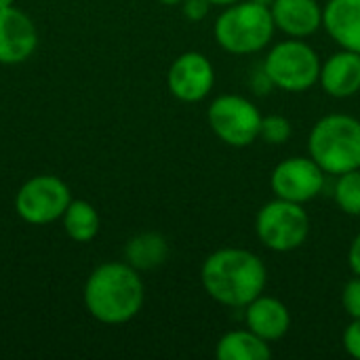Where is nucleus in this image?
Returning <instances> with one entry per match:
<instances>
[{
    "mask_svg": "<svg viewBox=\"0 0 360 360\" xmlns=\"http://www.w3.org/2000/svg\"><path fill=\"white\" fill-rule=\"evenodd\" d=\"M200 283L211 300L228 308H245L259 297L268 283L264 262L236 247L211 253L200 268Z\"/></svg>",
    "mask_w": 360,
    "mask_h": 360,
    "instance_id": "f257e3e1",
    "label": "nucleus"
},
{
    "mask_svg": "<svg viewBox=\"0 0 360 360\" xmlns=\"http://www.w3.org/2000/svg\"><path fill=\"white\" fill-rule=\"evenodd\" d=\"M146 289L139 272L127 262L97 266L84 285V306L103 325H124L143 306Z\"/></svg>",
    "mask_w": 360,
    "mask_h": 360,
    "instance_id": "f03ea898",
    "label": "nucleus"
},
{
    "mask_svg": "<svg viewBox=\"0 0 360 360\" xmlns=\"http://www.w3.org/2000/svg\"><path fill=\"white\" fill-rule=\"evenodd\" d=\"M308 150L327 175L360 169V120L350 114L323 116L310 131Z\"/></svg>",
    "mask_w": 360,
    "mask_h": 360,
    "instance_id": "7ed1b4c3",
    "label": "nucleus"
},
{
    "mask_svg": "<svg viewBox=\"0 0 360 360\" xmlns=\"http://www.w3.org/2000/svg\"><path fill=\"white\" fill-rule=\"evenodd\" d=\"M270 6L253 0H238L221 11L213 34L217 44L232 55H251L270 44L274 36Z\"/></svg>",
    "mask_w": 360,
    "mask_h": 360,
    "instance_id": "20e7f679",
    "label": "nucleus"
},
{
    "mask_svg": "<svg viewBox=\"0 0 360 360\" xmlns=\"http://www.w3.org/2000/svg\"><path fill=\"white\" fill-rule=\"evenodd\" d=\"M264 72L276 89L287 93H304L319 82V53L300 38L278 42L264 61Z\"/></svg>",
    "mask_w": 360,
    "mask_h": 360,
    "instance_id": "39448f33",
    "label": "nucleus"
},
{
    "mask_svg": "<svg viewBox=\"0 0 360 360\" xmlns=\"http://www.w3.org/2000/svg\"><path fill=\"white\" fill-rule=\"evenodd\" d=\"M255 232L264 247L276 253H289L300 249L308 240L310 217L300 202L274 198L259 209Z\"/></svg>",
    "mask_w": 360,
    "mask_h": 360,
    "instance_id": "423d86ee",
    "label": "nucleus"
},
{
    "mask_svg": "<svg viewBox=\"0 0 360 360\" xmlns=\"http://www.w3.org/2000/svg\"><path fill=\"white\" fill-rule=\"evenodd\" d=\"M262 118L257 105L243 95H219L207 112L215 137L232 148H247L259 139Z\"/></svg>",
    "mask_w": 360,
    "mask_h": 360,
    "instance_id": "0eeeda50",
    "label": "nucleus"
},
{
    "mask_svg": "<svg viewBox=\"0 0 360 360\" xmlns=\"http://www.w3.org/2000/svg\"><path fill=\"white\" fill-rule=\"evenodd\" d=\"M70 202L72 192L57 175H36L15 194L17 215L32 226H46L61 219Z\"/></svg>",
    "mask_w": 360,
    "mask_h": 360,
    "instance_id": "6e6552de",
    "label": "nucleus"
},
{
    "mask_svg": "<svg viewBox=\"0 0 360 360\" xmlns=\"http://www.w3.org/2000/svg\"><path fill=\"white\" fill-rule=\"evenodd\" d=\"M325 175L327 173L316 165L314 158L293 156L276 165L270 175V188L276 198L304 205L323 192Z\"/></svg>",
    "mask_w": 360,
    "mask_h": 360,
    "instance_id": "1a4fd4ad",
    "label": "nucleus"
},
{
    "mask_svg": "<svg viewBox=\"0 0 360 360\" xmlns=\"http://www.w3.org/2000/svg\"><path fill=\"white\" fill-rule=\"evenodd\" d=\"M215 84V70L209 57L198 51L181 53L169 68L167 86L171 95L186 103L202 101Z\"/></svg>",
    "mask_w": 360,
    "mask_h": 360,
    "instance_id": "9d476101",
    "label": "nucleus"
},
{
    "mask_svg": "<svg viewBox=\"0 0 360 360\" xmlns=\"http://www.w3.org/2000/svg\"><path fill=\"white\" fill-rule=\"evenodd\" d=\"M38 49V30L19 8H0V63L17 65L27 61Z\"/></svg>",
    "mask_w": 360,
    "mask_h": 360,
    "instance_id": "9b49d317",
    "label": "nucleus"
},
{
    "mask_svg": "<svg viewBox=\"0 0 360 360\" xmlns=\"http://www.w3.org/2000/svg\"><path fill=\"white\" fill-rule=\"evenodd\" d=\"M319 82L327 95L346 99L360 91V53L342 49L321 63Z\"/></svg>",
    "mask_w": 360,
    "mask_h": 360,
    "instance_id": "f8f14e48",
    "label": "nucleus"
},
{
    "mask_svg": "<svg viewBox=\"0 0 360 360\" xmlns=\"http://www.w3.org/2000/svg\"><path fill=\"white\" fill-rule=\"evenodd\" d=\"M274 25L291 38H306L323 25V6L316 0H274Z\"/></svg>",
    "mask_w": 360,
    "mask_h": 360,
    "instance_id": "ddd939ff",
    "label": "nucleus"
},
{
    "mask_svg": "<svg viewBox=\"0 0 360 360\" xmlns=\"http://www.w3.org/2000/svg\"><path fill=\"white\" fill-rule=\"evenodd\" d=\"M245 321L247 327L266 342H278L291 327L289 308L270 295H259L249 306H245Z\"/></svg>",
    "mask_w": 360,
    "mask_h": 360,
    "instance_id": "4468645a",
    "label": "nucleus"
},
{
    "mask_svg": "<svg viewBox=\"0 0 360 360\" xmlns=\"http://www.w3.org/2000/svg\"><path fill=\"white\" fill-rule=\"evenodd\" d=\"M323 27L342 49L360 53V0H329Z\"/></svg>",
    "mask_w": 360,
    "mask_h": 360,
    "instance_id": "2eb2a0df",
    "label": "nucleus"
},
{
    "mask_svg": "<svg viewBox=\"0 0 360 360\" xmlns=\"http://www.w3.org/2000/svg\"><path fill=\"white\" fill-rule=\"evenodd\" d=\"M215 356L219 360H268L272 356L270 342L253 333L249 327L243 331L226 333L215 348Z\"/></svg>",
    "mask_w": 360,
    "mask_h": 360,
    "instance_id": "dca6fc26",
    "label": "nucleus"
},
{
    "mask_svg": "<svg viewBox=\"0 0 360 360\" xmlns=\"http://www.w3.org/2000/svg\"><path fill=\"white\" fill-rule=\"evenodd\" d=\"M169 257V243L158 232H141L133 236L124 247V259L129 266L139 270H154Z\"/></svg>",
    "mask_w": 360,
    "mask_h": 360,
    "instance_id": "f3484780",
    "label": "nucleus"
},
{
    "mask_svg": "<svg viewBox=\"0 0 360 360\" xmlns=\"http://www.w3.org/2000/svg\"><path fill=\"white\" fill-rule=\"evenodd\" d=\"M63 232L74 240V243H91L101 228V219L97 209L86 202V200H72L61 215Z\"/></svg>",
    "mask_w": 360,
    "mask_h": 360,
    "instance_id": "a211bd4d",
    "label": "nucleus"
},
{
    "mask_svg": "<svg viewBox=\"0 0 360 360\" xmlns=\"http://www.w3.org/2000/svg\"><path fill=\"white\" fill-rule=\"evenodd\" d=\"M333 198L344 213L360 217V169L338 175Z\"/></svg>",
    "mask_w": 360,
    "mask_h": 360,
    "instance_id": "6ab92c4d",
    "label": "nucleus"
},
{
    "mask_svg": "<svg viewBox=\"0 0 360 360\" xmlns=\"http://www.w3.org/2000/svg\"><path fill=\"white\" fill-rule=\"evenodd\" d=\"M293 135V127L291 120L287 116L281 114H270L262 118V129H259V137L270 143V146H283L291 139Z\"/></svg>",
    "mask_w": 360,
    "mask_h": 360,
    "instance_id": "aec40b11",
    "label": "nucleus"
},
{
    "mask_svg": "<svg viewBox=\"0 0 360 360\" xmlns=\"http://www.w3.org/2000/svg\"><path fill=\"white\" fill-rule=\"evenodd\" d=\"M342 304L350 319H360V276L346 283L342 291Z\"/></svg>",
    "mask_w": 360,
    "mask_h": 360,
    "instance_id": "412c9836",
    "label": "nucleus"
},
{
    "mask_svg": "<svg viewBox=\"0 0 360 360\" xmlns=\"http://www.w3.org/2000/svg\"><path fill=\"white\" fill-rule=\"evenodd\" d=\"M344 348L352 359L360 360V319H352V323L344 331Z\"/></svg>",
    "mask_w": 360,
    "mask_h": 360,
    "instance_id": "4be33fe9",
    "label": "nucleus"
},
{
    "mask_svg": "<svg viewBox=\"0 0 360 360\" xmlns=\"http://www.w3.org/2000/svg\"><path fill=\"white\" fill-rule=\"evenodd\" d=\"M213 4L209 0H184L181 2V11L186 15V19L190 21H202L209 15V8Z\"/></svg>",
    "mask_w": 360,
    "mask_h": 360,
    "instance_id": "5701e85b",
    "label": "nucleus"
},
{
    "mask_svg": "<svg viewBox=\"0 0 360 360\" xmlns=\"http://www.w3.org/2000/svg\"><path fill=\"white\" fill-rule=\"evenodd\" d=\"M348 264H350V270L354 272V276H360V232L356 234V238L352 240V245H350Z\"/></svg>",
    "mask_w": 360,
    "mask_h": 360,
    "instance_id": "b1692460",
    "label": "nucleus"
},
{
    "mask_svg": "<svg viewBox=\"0 0 360 360\" xmlns=\"http://www.w3.org/2000/svg\"><path fill=\"white\" fill-rule=\"evenodd\" d=\"M211 4H215V6H230V4H234V2H238V0H209Z\"/></svg>",
    "mask_w": 360,
    "mask_h": 360,
    "instance_id": "393cba45",
    "label": "nucleus"
},
{
    "mask_svg": "<svg viewBox=\"0 0 360 360\" xmlns=\"http://www.w3.org/2000/svg\"><path fill=\"white\" fill-rule=\"evenodd\" d=\"M158 2H162L165 6H177V4H181L184 0H158Z\"/></svg>",
    "mask_w": 360,
    "mask_h": 360,
    "instance_id": "a878e982",
    "label": "nucleus"
},
{
    "mask_svg": "<svg viewBox=\"0 0 360 360\" xmlns=\"http://www.w3.org/2000/svg\"><path fill=\"white\" fill-rule=\"evenodd\" d=\"M15 0H0V8H6V6H13Z\"/></svg>",
    "mask_w": 360,
    "mask_h": 360,
    "instance_id": "bb28decb",
    "label": "nucleus"
},
{
    "mask_svg": "<svg viewBox=\"0 0 360 360\" xmlns=\"http://www.w3.org/2000/svg\"><path fill=\"white\" fill-rule=\"evenodd\" d=\"M253 2H259V4H264V6H272L274 0H253Z\"/></svg>",
    "mask_w": 360,
    "mask_h": 360,
    "instance_id": "cd10ccee",
    "label": "nucleus"
}]
</instances>
